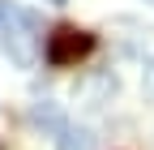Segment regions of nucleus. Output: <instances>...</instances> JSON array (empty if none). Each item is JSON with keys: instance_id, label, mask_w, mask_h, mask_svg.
<instances>
[{"instance_id": "nucleus-1", "label": "nucleus", "mask_w": 154, "mask_h": 150, "mask_svg": "<svg viewBox=\"0 0 154 150\" xmlns=\"http://www.w3.org/2000/svg\"><path fill=\"white\" fill-rule=\"evenodd\" d=\"M0 52L17 69H34L38 60V17L13 0H0Z\"/></svg>"}, {"instance_id": "nucleus-2", "label": "nucleus", "mask_w": 154, "mask_h": 150, "mask_svg": "<svg viewBox=\"0 0 154 150\" xmlns=\"http://www.w3.org/2000/svg\"><path fill=\"white\" fill-rule=\"evenodd\" d=\"M94 43L99 39H94L90 30H82V26H56L47 34V43H43V60L51 69H69L77 60H86V56L94 52Z\"/></svg>"}, {"instance_id": "nucleus-3", "label": "nucleus", "mask_w": 154, "mask_h": 150, "mask_svg": "<svg viewBox=\"0 0 154 150\" xmlns=\"http://www.w3.org/2000/svg\"><path fill=\"white\" fill-rule=\"evenodd\" d=\"M56 150H94V133L64 120L60 129H56Z\"/></svg>"}, {"instance_id": "nucleus-4", "label": "nucleus", "mask_w": 154, "mask_h": 150, "mask_svg": "<svg viewBox=\"0 0 154 150\" xmlns=\"http://www.w3.org/2000/svg\"><path fill=\"white\" fill-rule=\"evenodd\" d=\"M30 124H38V129H47V133H56V129L64 124V116H60V107H56V103H34V107H30Z\"/></svg>"}, {"instance_id": "nucleus-5", "label": "nucleus", "mask_w": 154, "mask_h": 150, "mask_svg": "<svg viewBox=\"0 0 154 150\" xmlns=\"http://www.w3.org/2000/svg\"><path fill=\"white\" fill-rule=\"evenodd\" d=\"M47 5H69V0H47Z\"/></svg>"}, {"instance_id": "nucleus-6", "label": "nucleus", "mask_w": 154, "mask_h": 150, "mask_svg": "<svg viewBox=\"0 0 154 150\" xmlns=\"http://www.w3.org/2000/svg\"><path fill=\"white\" fill-rule=\"evenodd\" d=\"M0 150H5V142H0Z\"/></svg>"}]
</instances>
